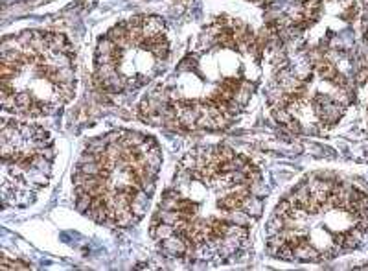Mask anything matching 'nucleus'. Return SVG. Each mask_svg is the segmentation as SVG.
<instances>
[{
	"label": "nucleus",
	"instance_id": "nucleus-1",
	"mask_svg": "<svg viewBox=\"0 0 368 271\" xmlns=\"http://www.w3.org/2000/svg\"><path fill=\"white\" fill-rule=\"evenodd\" d=\"M13 267H15V269H28V264H24V262H19V260H15V262H10L8 260V258H2V269H13Z\"/></svg>",
	"mask_w": 368,
	"mask_h": 271
}]
</instances>
